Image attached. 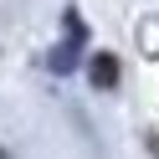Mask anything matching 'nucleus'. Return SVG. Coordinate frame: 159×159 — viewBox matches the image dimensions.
Masks as SVG:
<instances>
[{"instance_id":"obj_1","label":"nucleus","mask_w":159,"mask_h":159,"mask_svg":"<svg viewBox=\"0 0 159 159\" xmlns=\"http://www.w3.org/2000/svg\"><path fill=\"white\" fill-rule=\"evenodd\" d=\"M113 82H118V57L98 52V57H93V87H103V93H108Z\"/></svg>"}]
</instances>
